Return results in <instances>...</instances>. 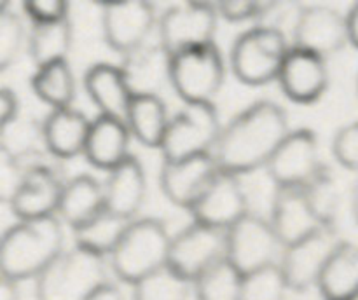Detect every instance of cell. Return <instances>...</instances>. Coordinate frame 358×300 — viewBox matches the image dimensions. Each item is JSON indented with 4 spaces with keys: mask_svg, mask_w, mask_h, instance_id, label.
<instances>
[{
    "mask_svg": "<svg viewBox=\"0 0 358 300\" xmlns=\"http://www.w3.org/2000/svg\"><path fill=\"white\" fill-rule=\"evenodd\" d=\"M352 208H353V216H355L358 223V178L355 181V187H353V199H352Z\"/></svg>",
    "mask_w": 358,
    "mask_h": 300,
    "instance_id": "45",
    "label": "cell"
},
{
    "mask_svg": "<svg viewBox=\"0 0 358 300\" xmlns=\"http://www.w3.org/2000/svg\"><path fill=\"white\" fill-rule=\"evenodd\" d=\"M318 290L324 300H352L358 293V244L343 241L325 265Z\"/></svg>",
    "mask_w": 358,
    "mask_h": 300,
    "instance_id": "28",
    "label": "cell"
},
{
    "mask_svg": "<svg viewBox=\"0 0 358 300\" xmlns=\"http://www.w3.org/2000/svg\"><path fill=\"white\" fill-rule=\"evenodd\" d=\"M0 152L23 170L55 157L45 145L44 122L21 114L0 124Z\"/></svg>",
    "mask_w": 358,
    "mask_h": 300,
    "instance_id": "22",
    "label": "cell"
},
{
    "mask_svg": "<svg viewBox=\"0 0 358 300\" xmlns=\"http://www.w3.org/2000/svg\"><path fill=\"white\" fill-rule=\"evenodd\" d=\"M23 9L34 24L69 20V3L62 0H28Z\"/></svg>",
    "mask_w": 358,
    "mask_h": 300,
    "instance_id": "39",
    "label": "cell"
},
{
    "mask_svg": "<svg viewBox=\"0 0 358 300\" xmlns=\"http://www.w3.org/2000/svg\"><path fill=\"white\" fill-rule=\"evenodd\" d=\"M292 49L285 33L271 24H257L243 31L233 42L229 54L231 70L241 84L266 86L278 80L280 70Z\"/></svg>",
    "mask_w": 358,
    "mask_h": 300,
    "instance_id": "5",
    "label": "cell"
},
{
    "mask_svg": "<svg viewBox=\"0 0 358 300\" xmlns=\"http://www.w3.org/2000/svg\"><path fill=\"white\" fill-rule=\"evenodd\" d=\"M63 246L65 234L58 216L17 220L2 237V276L17 283L37 279L65 251Z\"/></svg>",
    "mask_w": 358,
    "mask_h": 300,
    "instance_id": "2",
    "label": "cell"
},
{
    "mask_svg": "<svg viewBox=\"0 0 358 300\" xmlns=\"http://www.w3.org/2000/svg\"><path fill=\"white\" fill-rule=\"evenodd\" d=\"M217 13L229 23L261 21L275 10L276 2H257V0H224L217 2Z\"/></svg>",
    "mask_w": 358,
    "mask_h": 300,
    "instance_id": "37",
    "label": "cell"
},
{
    "mask_svg": "<svg viewBox=\"0 0 358 300\" xmlns=\"http://www.w3.org/2000/svg\"><path fill=\"white\" fill-rule=\"evenodd\" d=\"M227 232V258L241 272L250 274L268 265L278 264L280 243L271 222L264 216L247 213Z\"/></svg>",
    "mask_w": 358,
    "mask_h": 300,
    "instance_id": "10",
    "label": "cell"
},
{
    "mask_svg": "<svg viewBox=\"0 0 358 300\" xmlns=\"http://www.w3.org/2000/svg\"><path fill=\"white\" fill-rule=\"evenodd\" d=\"M226 80V61L215 42L171 56L170 86L185 103H212Z\"/></svg>",
    "mask_w": 358,
    "mask_h": 300,
    "instance_id": "6",
    "label": "cell"
},
{
    "mask_svg": "<svg viewBox=\"0 0 358 300\" xmlns=\"http://www.w3.org/2000/svg\"><path fill=\"white\" fill-rule=\"evenodd\" d=\"M294 47L329 58L350 42L346 14L327 6H308L297 14L292 30Z\"/></svg>",
    "mask_w": 358,
    "mask_h": 300,
    "instance_id": "15",
    "label": "cell"
},
{
    "mask_svg": "<svg viewBox=\"0 0 358 300\" xmlns=\"http://www.w3.org/2000/svg\"><path fill=\"white\" fill-rule=\"evenodd\" d=\"M241 279L243 274L226 257L192 281V292L196 300H240Z\"/></svg>",
    "mask_w": 358,
    "mask_h": 300,
    "instance_id": "32",
    "label": "cell"
},
{
    "mask_svg": "<svg viewBox=\"0 0 358 300\" xmlns=\"http://www.w3.org/2000/svg\"><path fill=\"white\" fill-rule=\"evenodd\" d=\"M72 40L73 30L70 20L31 24L28 33V54L35 68L56 61H66V56L72 49Z\"/></svg>",
    "mask_w": 358,
    "mask_h": 300,
    "instance_id": "29",
    "label": "cell"
},
{
    "mask_svg": "<svg viewBox=\"0 0 358 300\" xmlns=\"http://www.w3.org/2000/svg\"><path fill=\"white\" fill-rule=\"evenodd\" d=\"M23 167L9 157L2 156V160H0V197L6 204H9L14 195L17 194L21 183H23Z\"/></svg>",
    "mask_w": 358,
    "mask_h": 300,
    "instance_id": "40",
    "label": "cell"
},
{
    "mask_svg": "<svg viewBox=\"0 0 358 300\" xmlns=\"http://www.w3.org/2000/svg\"><path fill=\"white\" fill-rule=\"evenodd\" d=\"M31 89L35 96L52 110L72 107L76 100V77L69 61H56L41 66L31 77Z\"/></svg>",
    "mask_w": 358,
    "mask_h": 300,
    "instance_id": "30",
    "label": "cell"
},
{
    "mask_svg": "<svg viewBox=\"0 0 358 300\" xmlns=\"http://www.w3.org/2000/svg\"><path fill=\"white\" fill-rule=\"evenodd\" d=\"M227 257V232L192 222L171 237L168 265L194 281L206 269Z\"/></svg>",
    "mask_w": 358,
    "mask_h": 300,
    "instance_id": "11",
    "label": "cell"
},
{
    "mask_svg": "<svg viewBox=\"0 0 358 300\" xmlns=\"http://www.w3.org/2000/svg\"><path fill=\"white\" fill-rule=\"evenodd\" d=\"M20 115V100L16 93L9 87H2L0 91V124L13 121Z\"/></svg>",
    "mask_w": 358,
    "mask_h": 300,
    "instance_id": "41",
    "label": "cell"
},
{
    "mask_svg": "<svg viewBox=\"0 0 358 300\" xmlns=\"http://www.w3.org/2000/svg\"><path fill=\"white\" fill-rule=\"evenodd\" d=\"M215 3L184 2L170 7L157 21V38L170 56L212 44L217 31Z\"/></svg>",
    "mask_w": 358,
    "mask_h": 300,
    "instance_id": "8",
    "label": "cell"
},
{
    "mask_svg": "<svg viewBox=\"0 0 358 300\" xmlns=\"http://www.w3.org/2000/svg\"><path fill=\"white\" fill-rule=\"evenodd\" d=\"M87 300H124V295L117 286L108 281L101 285Z\"/></svg>",
    "mask_w": 358,
    "mask_h": 300,
    "instance_id": "42",
    "label": "cell"
},
{
    "mask_svg": "<svg viewBox=\"0 0 358 300\" xmlns=\"http://www.w3.org/2000/svg\"><path fill=\"white\" fill-rule=\"evenodd\" d=\"M44 136L48 150L56 159H72L84 153L91 121L76 108L52 110L44 119Z\"/></svg>",
    "mask_w": 358,
    "mask_h": 300,
    "instance_id": "25",
    "label": "cell"
},
{
    "mask_svg": "<svg viewBox=\"0 0 358 300\" xmlns=\"http://www.w3.org/2000/svg\"><path fill=\"white\" fill-rule=\"evenodd\" d=\"M129 140L131 133L124 121L100 114L94 121H91L84 156L87 163L108 173L131 156Z\"/></svg>",
    "mask_w": 358,
    "mask_h": 300,
    "instance_id": "23",
    "label": "cell"
},
{
    "mask_svg": "<svg viewBox=\"0 0 358 300\" xmlns=\"http://www.w3.org/2000/svg\"><path fill=\"white\" fill-rule=\"evenodd\" d=\"M310 199L311 208L315 209L324 225H336V216L339 208V188L334 173L327 164L320 167L317 174L303 187Z\"/></svg>",
    "mask_w": 358,
    "mask_h": 300,
    "instance_id": "34",
    "label": "cell"
},
{
    "mask_svg": "<svg viewBox=\"0 0 358 300\" xmlns=\"http://www.w3.org/2000/svg\"><path fill=\"white\" fill-rule=\"evenodd\" d=\"M105 283H108L105 257L73 246L35 279V297L37 300H87Z\"/></svg>",
    "mask_w": 358,
    "mask_h": 300,
    "instance_id": "3",
    "label": "cell"
},
{
    "mask_svg": "<svg viewBox=\"0 0 358 300\" xmlns=\"http://www.w3.org/2000/svg\"><path fill=\"white\" fill-rule=\"evenodd\" d=\"M56 160L37 164L24 170L23 183L9 202L17 220H37L58 215L65 181L62 180Z\"/></svg>",
    "mask_w": 358,
    "mask_h": 300,
    "instance_id": "14",
    "label": "cell"
},
{
    "mask_svg": "<svg viewBox=\"0 0 358 300\" xmlns=\"http://www.w3.org/2000/svg\"><path fill=\"white\" fill-rule=\"evenodd\" d=\"M352 300H358V293H357V295L355 297H353V299Z\"/></svg>",
    "mask_w": 358,
    "mask_h": 300,
    "instance_id": "46",
    "label": "cell"
},
{
    "mask_svg": "<svg viewBox=\"0 0 358 300\" xmlns=\"http://www.w3.org/2000/svg\"><path fill=\"white\" fill-rule=\"evenodd\" d=\"M171 56L157 42L122 56L121 70L131 87L133 94H159L164 84H170Z\"/></svg>",
    "mask_w": 358,
    "mask_h": 300,
    "instance_id": "24",
    "label": "cell"
},
{
    "mask_svg": "<svg viewBox=\"0 0 358 300\" xmlns=\"http://www.w3.org/2000/svg\"><path fill=\"white\" fill-rule=\"evenodd\" d=\"M219 173L213 153L189 157L182 160H163L159 185L164 197L175 206L191 209L208 190Z\"/></svg>",
    "mask_w": 358,
    "mask_h": 300,
    "instance_id": "16",
    "label": "cell"
},
{
    "mask_svg": "<svg viewBox=\"0 0 358 300\" xmlns=\"http://www.w3.org/2000/svg\"><path fill=\"white\" fill-rule=\"evenodd\" d=\"M84 87L94 107L100 108L101 115L126 122L129 103L135 94L121 66L112 63H94L84 75Z\"/></svg>",
    "mask_w": 358,
    "mask_h": 300,
    "instance_id": "20",
    "label": "cell"
},
{
    "mask_svg": "<svg viewBox=\"0 0 358 300\" xmlns=\"http://www.w3.org/2000/svg\"><path fill=\"white\" fill-rule=\"evenodd\" d=\"M341 243L338 227L329 225L283 248L278 264L289 288L294 292H306L318 286L325 265Z\"/></svg>",
    "mask_w": 358,
    "mask_h": 300,
    "instance_id": "9",
    "label": "cell"
},
{
    "mask_svg": "<svg viewBox=\"0 0 358 300\" xmlns=\"http://www.w3.org/2000/svg\"><path fill=\"white\" fill-rule=\"evenodd\" d=\"M289 290L280 264H273L243 276L240 300H285Z\"/></svg>",
    "mask_w": 358,
    "mask_h": 300,
    "instance_id": "35",
    "label": "cell"
},
{
    "mask_svg": "<svg viewBox=\"0 0 358 300\" xmlns=\"http://www.w3.org/2000/svg\"><path fill=\"white\" fill-rule=\"evenodd\" d=\"M276 82L294 103H315L324 96L329 86L327 58L292 45Z\"/></svg>",
    "mask_w": 358,
    "mask_h": 300,
    "instance_id": "18",
    "label": "cell"
},
{
    "mask_svg": "<svg viewBox=\"0 0 358 300\" xmlns=\"http://www.w3.org/2000/svg\"><path fill=\"white\" fill-rule=\"evenodd\" d=\"M101 30L107 45L122 56L147 44L157 27L156 7L145 0L101 2Z\"/></svg>",
    "mask_w": 358,
    "mask_h": 300,
    "instance_id": "12",
    "label": "cell"
},
{
    "mask_svg": "<svg viewBox=\"0 0 358 300\" xmlns=\"http://www.w3.org/2000/svg\"><path fill=\"white\" fill-rule=\"evenodd\" d=\"M271 222L283 248L317 232L322 223L303 187H276L271 204Z\"/></svg>",
    "mask_w": 358,
    "mask_h": 300,
    "instance_id": "19",
    "label": "cell"
},
{
    "mask_svg": "<svg viewBox=\"0 0 358 300\" xmlns=\"http://www.w3.org/2000/svg\"><path fill=\"white\" fill-rule=\"evenodd\" d=\"M131 222L133 220L105 209L90 223L73 230L76 246L93 251L101 257H110Z\"/></svg>",
    "mask_w": 358,
    "mask_h": 300,
    "instance_id": "31",
    "label": "cell"
},
{
    "mask_svg": "<svg viewBox=\"0 0 358 300\" xmlns=\"http://www.w3.org/2000/svg\"><path fill=\"white\" fill-rule=\"evenodd\" d=\"M357 93H358V77H357Z\"/></svg>",
    "mask_w": 358,
    "mask_h": 300,
    "instance_id": "47",
    "label": "cell"
},
{
    "mask_svg": "<svg viewBox=\"0 0 358 300\" xmlns=\"http://www.w3.org/2000/svg\"><path fill=\"white\" fill-rule=\"evenodd\" d=\"M289 133V117L280 105L255 101L222 126L213 149L217 166L238 177L266 167Z\"/></svg>",
    "mask_w": 358,
    "mask_h": 300,
    "instance_id": "1",
    "label": "cell"
},
{
    "mask_svg": "<svg viewBox=\"0 0 358 300\" xmlns=\"http://www.w3.org/2000/svg\"><path fill=\"white\" fill-rule=\"evenodd\" d=\"M171 117L159 94H135L129 103L128 124L129 133L142 145L161 149Z\"/></svg>",
    "mask_w": 358,
    "mask_h": 300,
    "instance_id": "27",
    "label": "cell"
},
{
    "mask_svg": "<svg viewBox=\"0 0 358 300\" xmlns=\"http://www.w3.org/2000/svg\"><path fill=\"white\" fill-rule=\"evenodd\" d=\"M346 23H348L350 44H353L358 49V2L346 14Z\"/></svg>",
    "mask_w": 358,
    "mask_h": 300,
    "instance_id": "44",
    "label": "cell"
},
{
    "mask_svg": "<svg viewBox=\"0 0 358 300\" xmlns=\"http://www.w3.org/2000/svg\"><path fill=\"white\" fill-rule=\"evenodd\" d=\"M189 211L194 222L203 223V225L222 230L233 227L238 220L250 213L240 177L219 170L208 190Z\"/></svg>",
    "mask_w": 358,
    "mask_h": 300,
    "instance_id": "17",
    "label": "cell"
},
{
    "mask_svg": "<svg viewBox=\"0 0 358 300\" xmlns=\"http://www.w3.org/2000/svg\"><path fill=\"white\" fill-rule=\"evenodd\" d=\"M192 281L164 265L133 285V300H189Z\"/></svg>",
    "mask_w": 358,
    "mask_h": 300,
    "instance_id": "33",
    "label": "cell"
},
{
    "mask_svg": "<svg viewBox=\"0 0 358 300\" xmlns=\"http://www.w3.org/2000/svg\"><path fill=\"white\" fill-rule=\"evenodd\" d=\"M24 44V24L7 2L0 3V68L7 70L17 59Z\"/></svg>",
    "mask_w": 358,
    "mask_h": 300,
    "instance_id": "36",
    "label": "cell"
},
{
    "mask_svg": "<svg viewBox=\"0 0 358 300\" xmlns=\"http://www.w3.org/2000/svg\"><path fill=\"white\" fill-rule=\"evenodd\" d=\"M220 131L222 126L213 103H185L168 126L161 145L163 159L182 160L213 153Z\"/></svg>",
    "mask_w": 358,
    "mask_h": 300,
    "instance_id": "7",
    "label": "cell"
},
{
    "mask_svg": "<svg viewBox=\"0 0 358 300\" xmlns=\"http://www.w3.org/2000/svg\"><path fill=\"white\" fill-rule=\"evenodd\" d=\"M171 236L157 218H135L126 229L115 250L110 267L117 279L136 285L157 269L168 265Z\"/></svg>",
    "mask_w": 358,
    "mask_h": 300,
    "instance_id": "4",
    "label": "cell"
},
{
    "mask_svg": "<svg viewBox=\"0 0 358 300\" xmlns=\"http://www.w3.org/2000/svg\"><path fill=\"white\" fill-rule=\"evenodd\" d=\"M322 166L317 135L301 128L289 133L266 170L276 187H306Z\"/></svg>",
    "mask_w": 358,
    "mask_h": 300,
    "instance_id": "13",
    "label": "cell"
},
{
    "mask_svg": "<svg viewBox=\"0 0 358 300\" xmlns=\"http://www.w3.org/2000/svg\"><path fill=\"white\" fill-rule=\"evenodd\" d=\"M17 285L20 283L14 281V279L2 276V281H0V300H20V288H17Z\"/></svg>",
    "mask_w": 358,
    "mask_h": 300,
    "instance_id": "43",
    "label": "cell"
},
{
    "mask_svg": "<svg viewBox=\"0 0 358 300\" xmlns=\"http://www.w3.org/2000/svg\"><path fill=\"white\" fill-rule=\"evenodd\" d=\"M103 190L108 211L135 220L147 195V178L142 163L129 156L124 163L108 171L103 181Z\"/></svg>",
    "mask_w": 358,
    "mask_h": 300,
    "instance_id": "21",
    "label": "cell"
},
{
    "mask_svg": "<svg viewBox=\"0 0 358 300\" xmlns=\"http://www.w3.org/2000/svg\"><path fill=\"white\" fill-rule=\"evenodd\" d=\"M107 209L103 183L91 174H79L65 181L58 216L72 227V230L86 225Z\"/></svg>",
    "mask_w": 358,
    "mask_h": 300,
    "instance_id": "26",
    "label": "cell"
},
{
    "mask_svg": "<svg viewBox=\"0 0 358 300\" xmlns=\"http://www.w3.org/2000/svg\"><path fill=\"white\" fill-rule=\"evenodd\" d=\"M332 153L346 170L358 173V121L343 126L332 140Z\"/></svg>",
    "mask_w": 358,
    "mask_h": 300,
    "instance_id": "38",
    "label": "cell"
}]
</instances>
